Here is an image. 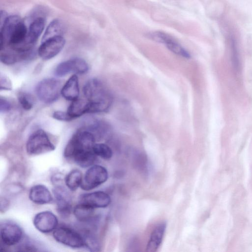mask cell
<instances>
[{"mask_svg":"<svg viewBox=\"0 0 252 252\" xmlns=\"http://www.w3.org/2000/svg\"><path fill=\"white\" fill-rule=\"evenodd\" d=\"M29 198L37 204L49 203L53 200L48 189L43 185H36L32 187L29 192Z\"/></svg>","mask_w":252,"mask_h":252,"instance_id":"15","label":"cell"},{"mask_svg":"<svg viewBox=\"0 0 252 252\" xmlns=\"http://www.w3.org/2000/svg\"><path fill=\"white\" fill-rule=\"evenodd\" d=\"M35 227L40 232L47 233L54 230L58 224V219L51 212L45 211L35 215L33 220Z\"/></svg>","mask_w":252,"mask_h":252,"instance_id":"12","label":"cell"},{"mask_svg":"<svg viewBox=\"0 0 252 252\" xmlns=\"http://www.w3.org/2000/svg\"><path fill=\"white\" fill-rule=\"evenodd\" d=\"M65 43V39L62 35L48 38L42 41L38 49L37 53L43 60H50L57 56L62 50Z\"/></svg>","mask_w":252,"mask_h":252,"instance_id":"8","label":"cell"},{"mask_svg":"<svg viewBox=\"0 0 252 252\" xmlns=\"http://www.w3.org/2000/svg\"><path fill=\"white\" fill-rule=\"evenodd\" d=\"M147 36L157 42L164 44L171 52L186 58H190L189 53L171 36L162 32H153Z\"/></svg>","mask_w":252,"mask_h":252,"instance_id":"10","label":"cell"},{"mask_svg":"<svg viewBox=\"0 0 252 252\" xmlns=\"http://www.w3.org/2000/svg\"><path fill=\"white\" fill-rule=\"evenodd\" d=\"M61 82L56 78H48L40 81L36 86L35 92L38 99L45 103H51L57 100L61 94Z\"/></svg>","mask_w":252,"mask_h":252,"instance_id":"5","label":"cell"},{"mask_svg":"<svg viewBox=\"0 0 252 252\" xmlns=\"http://www.w3.org/2000/svg\"><path fill=\"white\" fill-rule=\"evenodd\" d=\"M88 70V64L84 59L75 58L59 63L55 68L54 73L56 76L62 77L70 72L85 74Z\"/></svg>","mask_w":252,"mask_h":252,"instance_id":"9","label":"cell"},{"mask_svg":"<svg viewBox=\"0 0 252 252\" xmlns=\"http://www.w3.org/2000/svg\"><path fill=\"white\" fill-rule=\"evenodd\" d=\"M26 148L29 155L35 156L54 151L55 146L51 141L47 133L44 130L39 129L29 136Z\"/></svg>","mask_w":252,"mask_h":252,"instance_id":"4","label":"cell"},{"mask_svg":"<svg viewBox=\"0 0 252 252\" xmlns=\"http://www.w3.org/2000/svg\"><path fill=\"white\" fill-rule=\"evenodd\" d=\"M52 117L54 119L61 121L67 122L73 120L67 112L62 111H55L52 115Z\"/></svg>","mask_w":252,"mask_h":252,"instance_id":"26","label":"cell"},{"mask_svg":"<svg viewBox=\"0 0 252 252\" xmlns=\"http://www.w3.org/2000/svg\"><path fill=\"white\" fill-rule=\"evenodd\" d=\"M28 28L18 15L8 16L0 23V50L8 49L20 55L23 60L34 57V45L28 37Z\"/></svg>","mask_w":252,"mask_h":252,"instance_id":"1","label":"cell"},{"mask_svg":"<svg viewBox=\"0 0 252 252\" xmlns=\"http://www.w3.org/2000/svg\"><path fill=\"white\" fill-rule=\"evenodd\" d=\"M86 98L90 103V113L106 111L112 99L101 82L97 79L88 80L83 89Z\"/></svg>","mask_w":252,"mask_h":252,"instance_id":"3","label":"cell"},{"mask_svg":"<svg viewBox=\"0 0 252 252\" xmlns=\"http://www.w3.org/2000/svg\"><path fill=\"white\" fill-rule=\"evenodd\" d=\"M64 31L63 22L59 19H54L47 27L42 37V41L57 35H62Z\"/></svg>","mask_w":252,"mask_h":252,"instance_id":"22","label":"cell"},{"mask_svg":"<svg viewBox=\"0 0 252 252\" xmlns=\"http://www.w3.org/2000/svg\"><path fill=\"white\" fill-rule=\"evenodd\" d=\"M111 202L110 196L106 192L97 191L81 195L79 203L85 204L94 208H105Z\"/></svg>","mask_w":252,"mask_h":252,"instance_id":"13","label":"cell"},{"mask_svg":"<svg viewBox=\"0 0 252 252\" xmlns=\"http://www.w3.org/2000/svg\"><path fill=\"white\" fill-rule=\"evenodd\" d=\"M94 208L85 204L79 203L74 208L73 213L77 219L81 221H87L93 217Z\"/></svg>","mask_w":252,"mask_h":252,"instance_id":"21","label":"cell"},{"mask_svg":"<svg viewBox=\"0 0 252 252\" xmlns=\"http://www.w3.org/2000/svg\"><path fill=\"white\" fill-rule=\"evenodd\" d=\"M53 235L57 242L69 247L79 248L85 246L83 237L73 229L66 227L56 228Z\"/></svg>","mask_w":252,"mask_h":252,"instance_id":"7","label":"cell"},{"mask_svg":"<svg viewBox=\"0 0 252 252\" xmlns=\"http://www.w3.org/2000/svg\"><path fill=\"white\" fill-rule=\"evenodd\" d=\"M66 112L72 119L78 118L85 114L90 113V102L87 99L77 98L72 101Z\"/></svg>","mask_w":252,"mask_h":252,"instance_id":"19","label":"cell"},{"mask_svg":"<svg viewBox=\"0 0 252 252\" xmlns=\"http://www.w3.org/2000/svg\"><path fill=\"white\" fill-rule=\"evenodd\" d=\"M166 227V223L163 221L158 223L152 232L146 246V251L155 252L161 244Z\"/></svg>","mask_w":252,"mask_h":252,"instance_id":"16","label":"cell"},{"mask_svg":"<svg viewBox=\"0 0 252 252\" xmlns=\"http://www.w3.org/2000/svg\"><path fill=\"white\" fill-rule=\"evenodd\" d=\"M22 236V230L17 224L8 221L1 224V242L4 246H11L18 244Z\"/></svg>","mask_w":252,"mask_h":252,"instance_id":"11","label":"cell"},{"mask_svg":"<svg viewBox=\"0 0 252 252\" xmlns=\"http://www.w3.org/2000/svg\"><path fill=\"white\" fill-rule=\"evenodd\" d=\"M0 80L1 90H10L12 89L11 81L7 76L1 75Z\"/></svg>","mask_w":252,"mask_h":252,"instance_id":"27","label":"cell"},{"mask_svg":"<svg viewBox=\"0 0 252 252\" xmlns=\"http://www.w3.org/2000/svg\"><path fill=\"white\" fill-rule=\"evenodd\" d=\"M62 95L69 101L78 98L79 94V87L78 76L72 75L65 82L61 90Z\"/></svg>","mask_w":252,"mask_h":252,"instance_id":"17","label":"cell"},{"mask_svg":"<svg viewBox=\"0 0 252 252\" xmlns=\"http://www.w3.org/2000/svg\"><path fill=\"white\" fill-rule=\"evenodd\" d=\"M95 136L88 129L77 131L70 138L66 145L63 155L65 158L75 163L93 152Z\"/></svg>","mask_w":252,"mask_h":252,"instance_id":"2","label":"cell"},{"mask_svg":"<svg viewBox=\"0 0 252 252\" xmlns=\"http://www.w3.org/2000/svg\"><path fill=\"white\" fill-rule=\"evenodd\" d=\"M83 178L82 173L80 170H72L65 177V185L70 190L75 191L81 186Z\"/></svg>","mask_w":252,"mask_h":252,"instance_id":"20","label":"cell"},{"mask_svg":"<svg viewBox=\"0 0 252 252\" xmlns=\"http://www.w3.org/2000/svg\"><path fill=\"white\" fill-rule=\"evenodd\" d=\"M53 193L57 204V209L62 217L68 216L71 210V199L66 189L62 187H56Z\"/></svg>","mask_w":252,"mask_h":252,"instance_id":"14","label":"cell"},{"mask_svg":"<svg viewBox=\"0 0 252 252\" xmlns=\"http://www.w3.org/2000/svg\"><path fill=\"white\" fill-rule=\"evenodd\" d=\"M11 108L10 103L6 99L0 97V111L1 113H6L8 112Z\"/></svg>","mask_w":252,"mask_h":252,"instance_id":"28","label":"cell"},{"mask_svg":"<svg viewBox=\"0 0 252 252\" xmlns=\"http://www.w3.org/2000/svg\"><path fill=\"white\" fill-rule=\"evenodd\" d=\"M231 61L234 72L238 74L241 68L239 54L235 39L232 37L230 39Z\"/></svg>","mask_w":252,"mask_h":252,"instance_id":"23","label":"cell"},{"mask_svg":"<svg viewBox=\"0 0 252 252\" xmlns=\"http://www.w3.org/2000/svg\"><path fill=\"white\" fill-rule=\"evenodd\" d=\"M18 99L19 103L24 109L29 110L32 108L33 100L31 95L28 94L24 92L19 93Z\"/></svg>","mask_w":252,"mask_h":252,"instance_id":"25","label":"cell"},{"mask_svg":"<svg viewBox=\"0 0 252 252\" xmlns=\"http://www.w3.org/2000/svg\"><path fill=\"white\" fill-rule=\"evenodd\" d=\"M46 24V19L39 16L33 19L28 28V37L29 42L34 46L42 33Z\"/></svg>","mask_w":252,"mask_h":252,"instance_id":"18","label":"cell"},{"mask_svg":"<svg viewBox=\"0 0 252 252\" xmlns=\"http://www.w3.org/2000/svg\"><path fill=\"white\" fill-rule=\"evenodd\" d=\"M108 178L107 169L102 166L94 165L86 172L81 188L85 190H92L105 182Z\"/></svg>","mask_w":252,"mask_h":252,"instance_id":"6","label":"cell"},{"mask_svg":"<svg viewBox=\"0 0 252 252\" xmlns=\"http://www.w3.org/2000/svg\"><path fill=\"white\" fill-rule=\"evenodd\" d=\"M93 151L96 156L104 159L111 158L113 155L112 149L104 143H95L93 146Z\"/></svg>","mask_w":252,"mask_h":252,"instance_id":"24","label":"cell"}]
</instances>
